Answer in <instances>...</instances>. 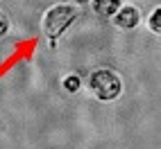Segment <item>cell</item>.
Listing matches in <instances>:
<instances>
[{"label":"cell","instance_id":"6da1fadb","mask_svg":"<svg viewBox=\"0 0 161 149\" xmlns=\"http://www.w3.org/2000/svg\"><path fill=\"white\" fill-rule=\"evenodd\" d=\"M77 7H70V5H59V7H52L50 12L43 16V32H46V36L50 41V45H55L57 43V39L66 32L70 25H73V20L77 18Z\"/></svg>","mask_w":161,"mask_h":149},{"label":"cell","instance_id":"7a4b0ae2","mask_svg":"<svg viewBox=\"0 0 161 149\" xmlns=\"http://www.w3.org/2000/svg\"><path fill=\"white\" fill-rule=\"evenodd\" d=\"M89 90H91L93 97H98L102 102H111V100H116L118 95H120L123 81L114 70H107V68L93 70L91 77H89Z\"/></svg>","mask_w":161,"mask_h":149},{"label":"cell","instance_id":"3957f363","mask_svg":"<svg viewBox=\"0 0 161 149\" xmlns=\"http://www.w3.org/2000/svg\"><path fill=\"white\" fill-rule=\"evenodd\" d=\"M138 20H141V16H138V9L134 7H123L116 14V25L120 29H134L138 25Z\"/></svg>","mask_w":161,"mask_h":149},{"label":"cell","instance_id":"277c9868","mask_svg":"<svg viewBox=\"0 0 161 149\" xmlns=\"http://www.w3.org/2000/svg\"><path fill=\"white\" fill-rule=\"evenodd\" d=\"M93 9L100 16H116L123 9V0H93Z\"/></svg>","mask_w":161,"mask_h":149},{"label":"cell","instance_id":"5b68a950","mask_svg":"<svg viewBox=\"0 0 161 149\" xmlns=\"http://www.w3.org/2000/svg\"><path fill=\"white\" fill-rule=\"evenodd\" d=\"M147 25L152 32H157V34H161V7H157L152 14H150V20H147Z\"/></svg>","mask_w":161,"mask_h":149},{"label":"cell","instance_id":"8992f818","mask_svg":"<svg viewBox=\"0 0 161 149\" xmlns=\"http://www.w3.org/2000/svg\"><path fill=\"white\" fill-rule=\"evenodd\" d=\"M82 86V79L77 77V74H68L66 79H64V88H66L68 93H75V90H80Z\"/></svg>","mask_w":161,"mask_h":149},{"label":"cell","instance_id":"52a82bcc","mask_svg":"<svg viewBox=\"0 0 161 149\" xmlns=\"http://www.w3.org/2000/svg\"><path fill=\"white\" fill-rule=\"evenodd\" d=\"M7 29H9V18H7L3 12H0V36L7 34Z\"/></svg>","mask_w":161,"mask_h":149},{"label":"cell","instance_id":"ba28073f","mask_svg":"<svg viewBox=\"0 0 161 149\" xmlns=\"http://www.w3.org/2000/svg\"><path fill=\"white\" fill-rule=\"evenodd\" d=\"M75 3H80V5H84V3H89V0H75Z\"/></svg>","mask_w":161,"mask_h":149}]
</instances>
